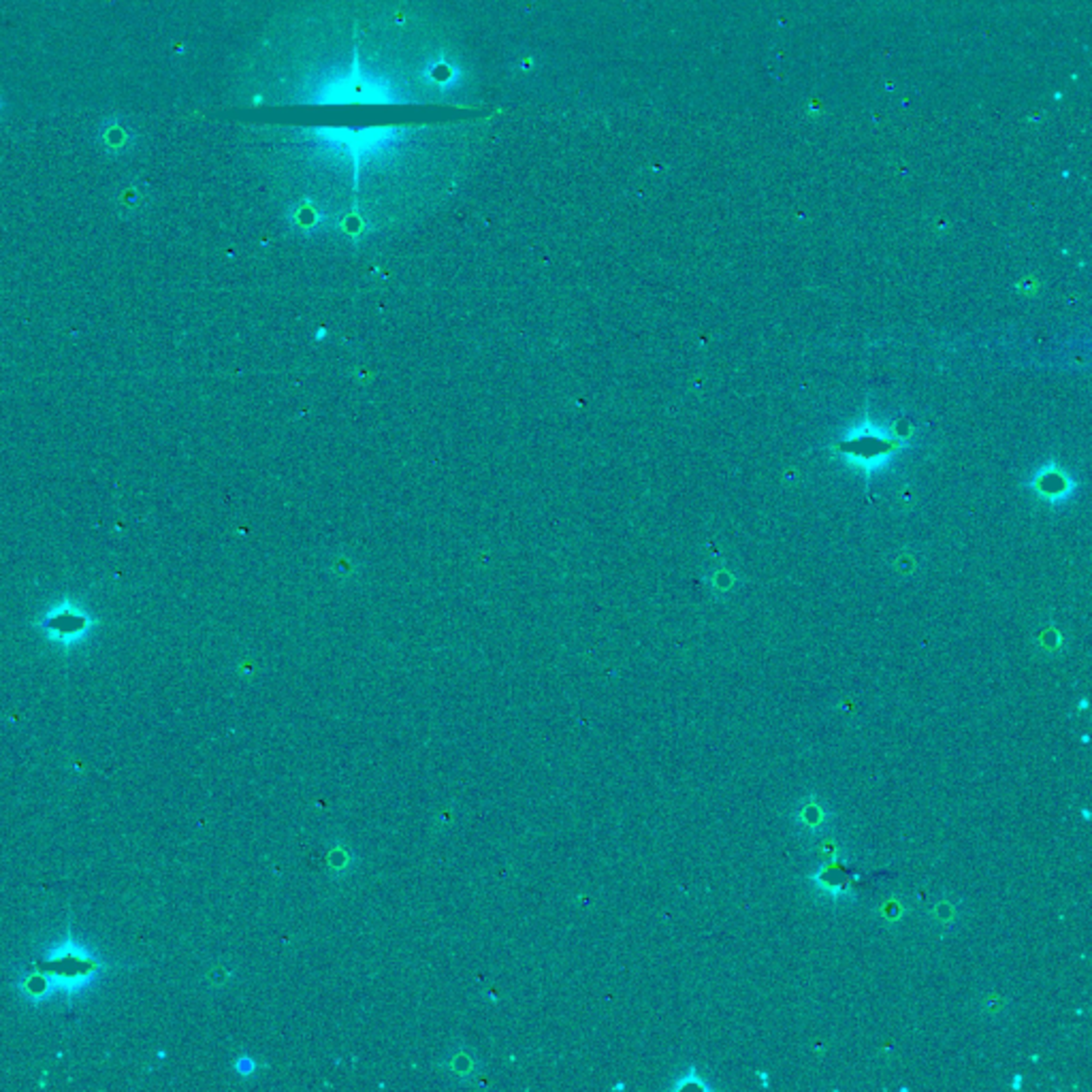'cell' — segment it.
Returning <instances> with one entry per match:
<instances>
[{"instance_id": "cell-1", "label": "cell", "mask_w": 1092, "mask_h": 1092, "mask_svg": "<svg viewBox=\"0 0 1092 1092\" xmlns=\"http://www.w3.org/2000/svg\"><path fill=\"white\" fill-rule=\"evenodd\" d=\"M911 438V433H903V431L888 427V425H875L869 416V406H866L860 423L845 431L841 440L832 447V451L845 466L862 472L866 478V485H870V478L875 472H881L885 466L892 463L894 457L907 451Z\"/></svg>"}, {"instance_id": "cell-2", "label": "cell", "mask_w": 1092, "mask_h": 1092, "mask_svg": "<svg viewBox=\"0 0 1092 1092\" xmlns=\"http://www.w3.org/2000/svg\"><path fill=\"white\" fill-rule=\"evenodd\" d=\"M1029 489L1037 495V500L1048 501L1049 506L1062 504L1075 493L1077 485L1071 476L1062 470L1058 463L1049 461L1048 466L1039 467L1029 480Z\"/></svg>"}, {"instance_id": "cell-3", "label": "cell", "mask_w": 1092, "mask_h": 1092, "mask_svg": "<svg viewBox=\"0 0 1092 1092\" xmlns=\"http://www.w3.org/2000/svg\"><path fill=\"white\" fill-rule=\"evenodd\" d=\"M54 623H50V630L54 632L56 636L60 639H69V636H79L86 632V617L83 615H54L51 619Z\"/></svg>"}, {"instance_id": "cell-4", "label": "cell", "mask_w": 1092, "mask_h": 1092, "mask_svg": "<svg viewBox=\"0 0 1092 1092\" xmlns=\"http://www.w3.org/2000/svg\"><path fill=\"white\" fill-rule=\"evenodd\" d=\"M1014 1089H1020V1075H1016V1082H1014Z\"/></svg>"}]
</instances>
